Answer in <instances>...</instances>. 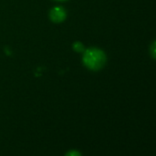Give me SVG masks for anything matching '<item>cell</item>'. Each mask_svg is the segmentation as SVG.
I'll list each match as a JSON object with an SVG mask.
<instances>
[{"instance_id":"6da1fadb","label":"cell","mask_w":156,"mask_h":156,"mask_svg":"<svg viewBox=\"0 0 156 156\" xmlns=\"http://www.w3.org/2000/svg\"><path fill=\"white\" fill-rule=\"evenodd\" d=\"M106 60L107 58L104 51L97 48H91L87 50L83 57V61L86 66L95 71L101 69L105 65Z\"/></svg>"},{"instance_id":"7a4b0ae2","label":"cell","mask_w":156,"mask_h":156,"mask_svg":"<svg viewBox=\"0 0 156 156\" xmlns=\"http://www.w3.org/2000/svg\"><path fill=\"white\" fill-rule=\"evenodd\" d=\"M51 20L55 22V23H60L62 21L64 20L65 17H66V13L64 11V9L61 7H56L54 9H52L51 10V14H50Z\"/></svg>"},{"instance_id":"3957f363","label":"cell","mask_w":156,"mask_h":156,"mask_svg":"<svg viewBox=\"0 0 156 156\" xmlns=\"http://www.w3.org/2000/svg\"><path fill=\"white\" fill-rule=\"evenodd\" d=\"M73 49H74L77 52H81V51H84V46H83V44L80 43V42H75V43L73 44Z\"/></svg>"},{"instance_id":"277c9868","label":"cell","mask_w":156,"mask_h":156,"mask_svg":"<svg viewBox=\"0 0 156 156\" xmlns=\"http://www.w3.org/2000/svg\"><path fill=\"white\" fill-rule=\"evenodd\" d=\"M150 51H151V55L152 56V58L156 59V41L151 45Z\"/></svg>"},{"instance_id":"5b68a950","label":"cell","mask_w":156,"mask_h":156,"mask_svg":"<svg viewBox=\"0 0 156 156\" xmlns=\"http://www.w3.org/2000/svg\"><path fill=\"white\" fill-rule=\"evenodd\" d=\"M68 156H79L77 153H75V152H72V153H70Z\"/></svg>"},{"instance_id":"8992f818","label":"cell","mask_w":156,"mask_h":156,"mask_svg":"<svg viewBox=\"0 0 156 156\" xmlns=\"http://www.w3.org/2000/svg\"><path fill=\"white\" fill-rule=\"evenodd\" d=\"M57 1H64V0H57Z\"/></svg>"}]
</instances>
